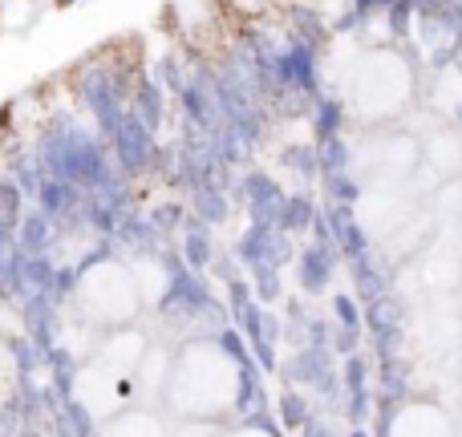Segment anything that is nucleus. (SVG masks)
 Wrapping results in <instances>:
<instances>
[{
    "mask_svg": "<svg viewBox=\"0 0 462 437\" xmlns=\"http://www.w3.org/2000/svg\"><path fill=\"white\" fill-rule=\"evenodd\" d=\"M247 373H252V360L236 357L219 336H195L171 357L162 401L175 417H195V422L224 417L239 409Z\"/></svg>",
    "mask_w": 462,
    "mask_h": 437,
    "instance_id": "1",
    "label": "nucleus"
},
{
    "mask_svg": "<svg viewBox=\"0 0 462 437\" xmlns=\"http://www.w3.org/2000/svg\"><path fill=\"white\" fill-rule=\"evenodd\" d=\"M78 304L86 312V320H94L97 328H122L138 316L143 296H138L134 271H126L114 259H102L89 263L78 276Z\"/></svg>",
    "mask_w": 462,
    "mask_h": 437,
    "instance_id": "2",
    "label": "nucleus"
},
{
    "mask_svg": "<svg viewBox=\"0 0 462 437\" xmlns=\"http://www.w3.org/2000/svg\"><path fill=\"white\" fill-rule=\"evenodd\" d=\"M353 263V284H357V300L361 304H369V300H377V296H385L390 292V284H393V268L382 259V255L369 247L365 255H357V259H349Z\"/></svg>",
    "mask_w": 462,
    "mask_h": 437,
    "instance_id": "3",
    "label": "nucleus"
},
{
    "mask_svg": "<svg viewBox=\"0 0 462 437\" xmlns=\"http://www.w3.org/2000/svg\"><path fill=\"white\" fill-rule=\"evenodd\" d=\"M333 268H337L333 243H309L300 251V268H296V276H300V287L309 296H320L328 284H333Z\"/></svg>",
    "mask_w": 462,
    "mask_h": 437,
    "instance_id": "4",
    "label": "nucleus"
},
{
    "mask_svg": "<svg viewBox=\"0 0 462 437\" xmlns=\"http://www.w3.org/2000/svg\"><path fill=\"white\" fill-rule=\"evenodd\" d=\"M94 437H167V430H162V417L151 409H118L106 417Z\"/></svg>",
    "mask_w": 462,
    "mask_h": 437,
    "instance_id": "5",
    "label": "nucleus"
},
{
    "mask_svg": "<svg viewBox=\"0 0 462 437\" xmlns=\"http://www.w3.org/2000/svg\"><path fill=\"white\" fill-rule=\"evenodd\" d=\"M345 389H349V405H345V414H349L353 425H365L369 417V360L361 357V352H353V357H345Z\"/></svg>",
    "mask_w": 462,
    "mask_h": 437,
    "instance_id": "6",
    "label": "nucleus"
},
{
    "mask_svg": "<svg viewBox=\"0 0 462 437\" xmlns=\"http://www.w3.org/2000/svg\"><path fill=\"white\" fill-rule=\"evenodd\" d=\"M402 320H406V308H402V300L393 292L377 296V300L365 304V324L369 332H402Z\"/></svg>",
    "mask_w": 462,
    "mask_h": 437,
    "instance_id": "7",
    "label": "nucleus"
},
{
    "mask_svg": "<svg viewBox=\"0 0 462 437\" xmlns=\"http://www.w3.org/2000/svg\"><path fill=\"white\" fill-rule=\"evenodd\" d=\"M341 126H345V102H320L317 105V114H312V130H317V138L325 142V138H337L341 134Z\"/></svg>",
    "mask_w": 462,
    "mask_h": 437,
    "instance_id": "8",
    "label": "nucleus"
},
{
    "mask_svg": "<svg viewBox=\"0 0 462 437\" xmlns=\"http://www.w3.org/2000/svg\"><path fill=\"white\" fill-rule=\"evenodd\" d=\"M325 191L333 203H345V207H353V203L361 199V183L353 178V170H328L325 175Z\"/></svg>",
    "mask_w": 462,
    "mask_h": 437,
    "instance_id": "9",
    "label": "nucleus"
},
{
    "mask_svg": "<svg viewBox=\"0 0 462 437\" xmlns=\"http://www.w3.org/2000/svg\"><path fill=\"white\" fill-rule=\"evenodd\" d=\"M312 219H317L312 199H288L284 203V215H280V227H284V231H304V227H312Z\"/></svg>",
    "mask_w": 462,
    "mask_h": 437,
    "instance_id": "10",
    "label": "nucleus"
},
{
    "mask_svg": "<svg viewBox=\"0 0 462 437\" xmlns=\"http://www.w3.org/2000/svg\"><path fill=\"white\" fill-rule=\"evenodd\" d=\"M280 414H284V422L292 425V430H304V422H309V397L304 393H296V389H288L284 397H280Z\"/></svg>",
    "mask_w": 462,
    "mask_h": 437,
    "instance_id": "11",
    "label": "nucleus"
},
{
    "mask_svg": "<svg viewBox=\"0 0 462 437\" xmlns=\"http://www.w3.org/2000/svg\"><path fill=\"white\" fill-rule=\"evenodd\" d=\"M328 349H333L337 357H353V352H361V328L333 324V336H328Z\"/></svg>",
    "mask_w": 462,
    "mask_h": 437,
    "instance_id": "12",
    "label": "nucleus"
},
{
    "mask_svg": "<svg viewBox=\"0 0 462 437\" xmlns=\"http://www.w3.org/2000/svg\"><path fill=\"white\" fill-rule=\"evenodd\" d=\"M333 316H337V324H345V328L365 324V316H361V308L353 304V296H333Z\"/></svg>",
    "mask_w": 462,
    "mask_h": 437,
    "instance_id": "13",
    "label": "nucleus"
},
{
    "mask_svg": "<svg viewBox=\"0 0 462 437\" xmlns=\"http://www.w3.org/2000/svg\"><path fill=\"white\" fill-rule=\"evenodd\" d=\"M224 437H276L268 430V422H263V417H255V422H247V425H239L236 433H224Z\"/></svg>",
    "mask_w": 462,
    "mask_h": 437,
    "instance_id": "14",
    "label": "nucleus"
},
{
    "mask_svg": "<svg viewBox=\"0 0 462 437\" xmlns=\"http://www.w3.org/2000/svg\"><path fill=\"white\" fill-rule=\"evenodd\" d=\"M300 437H333V430H328V425H320V422H312V417H309V422H304V433Z\"/></svg>",
    "mask_w": 462,
    "mask_h": 437,
    "instance_id": "15",
    "label": "nucleus"
},
{
    "mask_svg": "<svg viewBox=\"0 0 462 437\" xmlns=\"http://www.w3.org/2000/svg\"><path fill=\"white\" fill-rule=\"evenodd\" d=\"M349 437H369V430H361V425H353V430H349Z\"/></svg>",
    "mask_w": 462,
    "mask_h": 437,
    "instance_id": "16",
    "label": "nucleus"
}]
</instances>
